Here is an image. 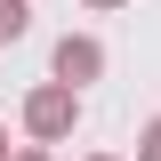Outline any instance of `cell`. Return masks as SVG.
<instances>
[{"label": "cell", "mask_w": 161, "mask_h": 161, "mask_svg": "<svg viewBox=\"0 0 161 161\" xmlns=\"http://www.w3.org/2000/svg\"><path fill=\"white\" fill-rule=\"evenodd\" d=\"M80 121V89H64V80H40L32 97H24V137L32 145H64Z\"/></svg>", "instance_id": "1"}, {"label": "cell", "mask_w": 161, "mask_h": 161, "mask_svg": "<svg viewBox=\"0 0 161 161\" xmlns=\"http://www.w3.org/2000/svg\"><path fill=\"white\" fill-rule=\"evenodd\" d=\"M48 73H57L64 89L97 80V73H105V40H97V32H64V40H57V57H48Z\"/></svg>", "instance_id": "2"}, {"label": "cell", "mask_w": 161, "mask_h": 161, "mask_svg": "<svg viewBox=\"0 0 161 161\" xmlns=\"http://www.w3.org/2000/svg\"><path fill=\"white\" fill-rule=\"evenodd\" d=\"M24 24H32V8H24V0H0V48L24 40Z\"/></svg>", "instance_id": "3"}, {"label": "cell", "mask_w": 161, "mask_h": 161, "mask_svg": "<svg viewBox=\"0 0 161 161\" xmlns=\"http://www.w3.org/2000/svg\"><path fill=\"white\" fill-rule=\"evenodd\" d=\"M137 161H161V121H145V137H137Z\"/></svg>", "instance_id": "4"}, {"label": "cell", "mask_w": 161, "mask_h": 161, "mask_svg": "<svg viewBox=\"0 0 161 161\" xmlns=\"http://www.w3.org/2000/svg\"><path fill=\"white\" fill-rule=\"evenodd\" d=\"M8 161H57V153H48V145H24V153H8Z\"/></svg>", "instance_id": "5"}, {"label": "cell", "mask_w": 161, "mask_h": 161, "mask_svg": "<svg viewBox=\"0 0 161 161\" xmlns=\"http://www.w3.org/2000/svg\"><path fill=\"white\" fill-rule=\"evenodd\" d=\"M0 161H8V129H0Z\"/></svg>", "instance_id": "6"}, {"label": "cell", "mask_w": 161, "mask_h": 161, "mask_svg": "<svg viewBox=\"0 0 161 161\" xmlns=\"http://www.w3.org/2000/svg\"><path fill=\"white\" fill-rule=\"evenodd\" d=\"M89 8H121V0H89Z\"/></svg>", "instance_id": "7"}, {"label": "cell", "mask_w": 161, "mask_h": 161, "mask_svg": "<svg viewBox=\"0 0 161 161\" xmlns=\"http://www.w3.org/2000/svg\"><path fill=\"white\" fill-rule=\"evenodd\" d=\"M89 161H113V153H89Z\"/></svg>", "instance_id": "8"}]
</instances>
